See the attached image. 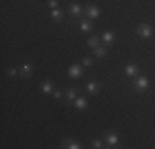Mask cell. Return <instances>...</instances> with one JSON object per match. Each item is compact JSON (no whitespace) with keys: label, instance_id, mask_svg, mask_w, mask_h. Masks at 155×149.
<instances>
[{"label":"cell","instance_id":"ac0fdd59","mask_svg":"<svg viewBox=\"0 0 155 149\" xmlns=\"http://www.w3.org/2000/svg\"><path fill=\"white\" fill-rule=\"evenodd\" d=\"M86 45L89 48H97L99 47V38H97V36H91V38H87Z\"/></svg>","mask_w":155,"mask_h":149},{"label":"cell","instance_id":"2e32d148","mask_svg":"<svg viewBox=\"0 0 155 149\" xmlns=\"http://www.w3.org/2000/svg\"><path fill=\"white\" fill-rule=\"evenodd\" d=\"M106 53H107V47H106V45H99L97 48H94V57L96 58H104L106 57Z\"/></svg>","mask_w":155,"mask_h":149},{"label":"cell","instance_id":"6da1fadb","mask_svg":"<svg viewBox=\"0 0 155 149\" xmlns=\"http://www.w3.org/2000/svg\"><path fill=\"white\" fill-rule=\"evenodd\" d=\"M149 78L145 76V74H140V76H137L134 80V88L137 89L139 93H143L145 89H149Z\"/></svg>","mask_w":155,"mask_h":149},{"label":"cell","instance_id":"7a4b0ae2","mask_svg":"<svg viewBox=\"0 0 155 149\" xmlns=\"http://www.w3.org/2000/svg\"><path fill=\"white\" fill-rule=\"evenodd\" d=\"M135 33L140 36V38H150L153 35V28L150 27L149 23H140L137 28H135Z\"/></svg>","mask_w":155,"mask_h":149},{"label":"cell","instance_id":"4fadbf2b","mask_svg":"<svg viewBox=\"0 0 155 149\" xmlns=\"http://www.w3.org/2000/svg\"><path fill=\"white\" fill-rule=\"evenodd\" d=\"M33 71V66H31V63H23L21 65V68H20V76H23V78H28L31 74Z\"/></svg>","mask_w":155,"mask_h":149},{"label":"cell","instance_id":"8fae6325","mask_svg":"<svg viewBox=\"0 0 155 149\" xmlns=\"http://www.w3.org/2000/svg\"><path fill=\"white\" fill-rule=\"evenodd\" d=\"M53 91H54V85L51 83L50 80L43 81V85H41V93L43 95H53Z\"/></svg>","mask_w":155,"mask_h":149},{"label":"cell","instance_id":"e0dca14e","mask_svg":"<svg viewBox=\"0 0 155 149\" xmlns=\"http://www.w3.org/2000/svg\"><path fill=\"white\" fill-rule=\"evenodd\" d=\"M50 15H51V18H53L54 22H60V20H63V17H64L63 10H60V9H53Z\"/></svg>","mask_w":155,"mask_h":149},{"label":"cell","instance_id":"ba28073f","mask_svg":"<svg viewBox=\"0 0 155 149\" xmlns=\"http://www.w3.org/2000/svg\"><path fill=\"white\" fill-rule=\"evenodd\" d=\"M101 40H102V45L109 47V45H112L114 40H116V33H112V32H104V33H102V36H101Z\"/></svg>","mask_w":155,"mask_h":149},{"label":"cell","instance_id":"d6986e66","mask_svg":"<svg viewBox=\"0 0 155 149\" xmlns=\"http://www.w3.org/2000/svg\"><path fill=\"white\" fill-rule=\"evenodd\" d=\"M102 144H104V143H102V139H101V137H96V139H93L91 146H93L94 149H101V147H104Z\"/></svg>","mask_w":155,"mask_h":149},{"label":"cell","instance_id":"52a82bcc","mask_svg":"<svg viewBox=\"0 0 155 149\" xmlns=\"http://www.w3.org/2000/svg\"><path fill=\"white\" fill-rule=\"evenodd\" d=\"M68 74L71 78H76V80H78V78H81V76H83V66L78 65V63H76V65H71L68 68Z\"/></svg>","mask_w":155,"mask_h":149},{"label":"cell","instance_id":"5b68a950","mask_svg":"<svg viewBox=\"0 0 155 149\" xmlns=\"http://www.w3.org/2000/svg\"><path fill=\"white\" fill-rule=\"evenodd\" d=\"M124 73H125L127 78H135L139 74V66L135 65V63H129V65H125Z\"/></svg>","mask_w":155,"mask_h":149},{"label":"cell","instance_id":"5bb4252c","mask_svg":"<svg viewBox=\"0 0 155 149\" xmlns=\"http://www.w3.org/2000/svg\"><path fill=\"white\" fill-rule=\"evenodd\" d=\"M64 95H66V99H68L69 103H73V101H74V99L78 98V88H74V86L68 88Z\"/></svg>","mask_w":155,"mask_h":149},{"label":"cell","instance_id":"9c48e42d","mask_svg":"<svg viewBox=\"0 0 155 149\" xmlns=\"http://www.w3.org/2000/svg\"><path fill=\"white\" fill-rule=\"evenodd\" d=\"M73 106H74L78 111H84V109L87 108V101H86V98H83V96H78L74 101H73Z\"/></svg>","mask_w":155,"mask_h":149},{"label":"cell","instance_id":"9a60e30c","mask_svg":"<svg viewBox=\"0 0 155 149\" xmlns=\"http://www.w3.org/2000/svg\"><path fill=\"white\" fill-rule=\"evenodd\" d=\"M63 147H69V149H81L83 146H81L78 141H74V139H64L63 141Z\"/></svg>","mask_w":155,"mask_h":149},{"label":"cell","instance_id":"7c38bea8","mask_svg":"<svg viewBox=\"0 0 155 149\" xmlns=\"http://www.w3.org/2000/svg\"><path fill=\"white\" fill-rule=\"evenodd\" d=\"M99 89H101V85L96 83V81H89V83L86 85V91L89 93V95H97Z\"/></svg>","mask_w":155,"mask_h":149},{"label":"cell","instance_id":"8992f818","mask_svg":"<svg viewBox=\"0 0 155 149\" xmlns=\"http://www.w3.org/2000/svg\"><path fill=\"white\" fill-rule=\"evenodd\" d=\"M68 12H69V15H71L73 18H79L81 15L84 13V10H83V7H81L79 3H71L69 9H68Z\"/></svg>","mask_w":155,"mask_h":149},{"label":"cell","instance_id":"277c9868","mask_svg":"<svg viewBox=\"0 0 155 149\" xmlns=\"http://www.w3.org/2000/svg\"><path fill=\"white\" fill-rule=\"evenodd\" d=\"M106 143L109 144V146H119V134L116 131H107L106 133Z\"/></svg>","mask_w":155,"mask_h":149},{"label":"cell","instance_id":"7402d4cb","mask_svg":"<svg viewBox=\"0 0 155 149\" xmlns=\"http://www.w3.org/2000/svg\"><path fill=\"white\" fill-rule=\"evenodd\" d=\"M53 96H54V99H61L63 91H60V89H54V91H53Z\"/></svg>","mask_w":155,"mask_h":149},{"label":"cell","instance_id":"44dd1931","mask_svg":"<svg viewBox=\"0 0 155 149\" xmlns=\"http://www.w3.org/2000/svg\"><path fill=\"white\" fill-rule=\"evenodd\" d=\"M46 5L50 7L51 10H53V9H58V0H46Z\"/></svg>","mask_w":155,"mask_h":149},{"label":"cell","instance_id":"ffe728a7","mask_svg":"<svg viewBox=\"0 0 155 149\" xmlns=\"http://www.w3.org/2000/svg\"><path fill=\"white\" fill-rule=\"evenodd\" d=\"M83 66H93V58H89V57H84L83 58Z\"/></svg>","mask_w":155,"mask_h":149},{"label":"cell","instance_id":"30bf717a","mask_svg":"<svg viewBox=\"0 0 155 149\" xmlns=\"http://www.w3.org/2000/svg\"><path fill=\"white\" fill-rule=\"evenodd\" d=\"M79 30H81L83 33H89L91 30H93V23H91L89 18H84V20L79 22Z\"/></svg>","mask_w":155,"mask_h":149},{"label":"cell","instance_id":"3957f363","mask_svg":"<svg viewBox=\"0 0 155 149\" xmlns=\"http://www.w3.org/2000/svg\"><path fill=\"white\" fill-rule=\"evenodd\" d=\"M84 15H86L89 20H94V18H97L99 15H101V10L96 5H87L86 9H84Z\"/></svg>","mask_w":155,"mask_h":149},{"label":"cell","instance_id":"603a6c76","mask_svg":"<svg viewBox=\"0 0 155 149\" xmlns=\"http://www.w3.org/2000/svg\"><path fill=\"white\" fill-rule=\"evenodd\" d=\"M7 74H8V76H17V70H15V68H8Z\"/></svg>","mask_w":155,"mask_h":149}]
</instances>
